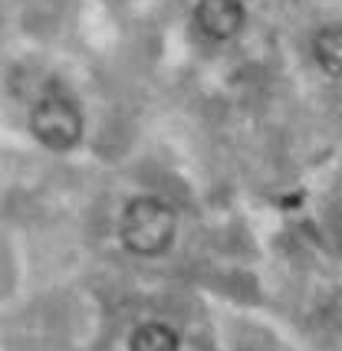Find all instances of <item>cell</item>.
<instances>
[{
    "instance_id": "cell-1",
    "label": "cell",
    "mask_w": 342,
    "mask_h": 351,
    "mask_svg": "<svg viewBox=\"0 0 342 351\" xmlns=\"http://www.w3.org/2000/svg\"><path fill=\"white\" fill-rule=\"evenodd\" d=\"M178 233V217L161 197H132L119 217V240L132 256H165Z\"/></svg>"
},
{
    "instance_id": "cell-2",
    "label": "cell",
    "mask_w": 342,
    "mask_h": 351,
    "mask_svg": "<svg viewBox=\"0 0 342 351\" xmlns=\"http://www.w3.org/2000/svg\"><path fill=\"white\" fill-rule=\"evenodd\" d=\"M30 132L49 152H73L82 141V112L66 95H43L30 108Z\"/></svg>"
},
{
    "instance_id": "cell-3",
    "label": "cell",
    "mask_w": 342,
    "mask_h": 351,
    "mask_svg": "<svg viewBox=\"0 0 342 351\" xmlns=\"http://www.w3.org/2000/svg\"><path fill=\"white\" fill-rule=\"evenodd\" d=\"M194 23L201 36L211 43H231L233 36H240L247 23V7L244 0H198L194 3Z\"/></svg>"
},
{
    "instance_id": "cell-4",
    "label": "cell",
    "mask_w": 342,
    "mask_h": 351,
    "mask_svg": "<svg viewBox=\"0 0 342 351\" xmlns=\"http://www.w3.org/2000/svg\"><path fill=\"white\" fill-rule=\"evenodd\" d=\"M312 60H316V66L326 76L342 79V23L316 33V40H312Z\"/></svg>"
},
{
    "instance_id": "cell-5",
    "label": "cell",
    "mask_w": 342,
    "mask_h": 351,
    "mask_svg": "<svg viewBox=\"0 0 342 351\" xmlns=\"http://www.w3.org/2000/svg\"><path fill=\"white\" fill-rule=\"evenodd\" d=\"M128 351H178V332L165 322H145L132 332Z\"/></svg>"
}]
</instances>
